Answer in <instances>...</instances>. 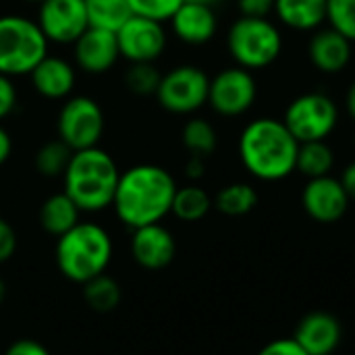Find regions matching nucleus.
<instances>
[{
    "label": "nucleus",
    "mask_w": 355,
    "mask_h": 355,
    "mask_svg": "<svg viewBox=\"0 0 355 355\" xmlns=\"http://www.w3.org/2000/svg\"><path fill=\"white\" fill-rule=\"evenodd\" d=\"M339 181H341V185H343L345 193L349 196V200L355 202V160L345 166V171H343V175H341V179H339Z\"/></svg>",
    "instance_id": "38"
},
{
    "label": "nucleus",
    "mask_w": 355,
    "mask_h": 355,
    "mask_svg": "<svg viewBox=\"0 0 355 355\" xmlns=\"http://www.w3.org/2000/svg\"><path fill=\"white\" fill-rule=\"evenodd\" d=\"M10 154H12V137L0 123V166L10 158Z\"/></svg>",
    "instance_id": "39"
},
{
    "label": "nucleus",
    "mask_w": 355,
    "mask_h": 355,
    "mask_svg": "<svg viewBox=\"0 0 355 355\" xmlns=\"http://www.w3.org/2000/svg\"><path fill=\"white\" fill-rule=\"evenodd\" d=\"M121 58L116 31L87 27L75 42H73V60L83 73L89 75H104L108 73L116 60Z\"/></svg>",
    "instance_id": "14"
},
{
    "label": "nucleus",
    "mask_w": 355,
    "mask_h": 355,
    "mask_svg": "<svg viewBox=\"0 0 355 355\" xmlns=\"http://www.w3.org/2000/svg\"><path fill=\"white\" fill-rule=\"evenodd\" d=\"M283 123L300 144L322 141L337 129L339 106L329 94L306 92L289 102Z\"/></svg>",
    "instance_id": "7"
},
{
    "label": "nucleus",
    "mask_w": 355,
    "mask_h": 355,
    "mask_svg": "<svg viewBox=\"0 0 355 355\" xmlns=\"http://www.w3.org/2000/svg\"><path fill=\"white\" fill-rule=\"evenodd\" d=\"M37 25L50 44H73L87 27L83 0H42L37 4Z\"/></svg>",
    "instance_id": "12"
},
{
    "label": "nucleus",
    "mask_w": 355,
    "mask_h": 355,
    "mask_svg": "<svg viewBox=\"0 0 355 355\" xmlns=\"http://www.w3.org/2000/svg\"><path fill=\"white\" fill-rule=\"evenodd\" d=\"M333 166H335V152L327 144V139L300 144L297 160H295L297 173H302L308 179H316V177L331 175Z\"/></svg>",
    "instance_id": "23"
},
{
    "label": "nucleus",
    "mask_w": 355,
    "mask_h": 355,
    "mask_svg": "<svg viewBox=\"0 0 355 355\" xmlns=\"http://www.w3.org/2000/svg\"><path fill=\"white\" fill-rule=\"evenodd\" d=\"M17 243H19V239H17L15 227L6 218L0 216V264L8 262L15 256Z\"/></svg>",
    "instance_id": "33"
},
{
    "label": "nucleus",
    "mask_w": 355,
    "mask_h": 355,
    "mask_svg": "<svg viewBox=\"0 0 355 355\" xmlns=\"http://www.w3.org/2000/svg\"><path fill=\"white\" fill-rule=\"evenodd\" d=\"M196 2H204V4H210V6H214V4H220V2H225V0H196Z\"/></svg>",
    "instance_id": "42"
},
{
    "label": "nucleus",
    "mask_w": 355,
    "mask_h": 355,
    "mask_svg": "<svg viewBox=\"0 0 355 355\" xmlns=\"http://www.w3.org/2000/svg\"><path fill=\"white\" fill-rule=\"evenodd\" d=\"M89 27L119 31V27L133 15L129 0H83Z\"/></svg>",
    "instance_id": "26"
},
{
    "label": "nucleus",
    "mask_w": 355,
    "mask_h": 355,
    "mask_svg": "<svg viewBox=\"0 0 355 355\" xmlns=\"http://www.w3.org/2000/svg\"><path fill=\"white\" fill-rule=\"evenodd\" d=\"M83 300L94 312L108 314L121 304V285L108 275H98L83 283Z\"/></svg>",
    "instance_id": "27"
},
{
    "label": "nucleus",
    "mask_w": 355,
    "mask_h": 355,
    "mask_svg": "<svg viewBox=\"0 0 355 355\" xmlns=\"http://www.w3.org/2000/svg\"><path fill=\"white\" fill-rule=\"evenodd\" d=\"M241 17H268L275 10V0H235Z\"/></svg>",
    "instance_id": "34"
},
{
    "label": "nucleus",
    "mask_w": 355,
    "mask_h": 355,
    "mask_svg": "<svg viewBox=\"0 0 355 355\" xmlns=\"http://www.w3.org/2000/svg\"><path fill=\"white\" fill-rule=\"evenodd\" d=\"M300 141L287 125L272 116L250 121L239 135V158L245 171L260 181H281L295 173Z\"/></svg>",
    "instance_id": "2"
},
{
    "label": "nucleus",
    "mask_w": 355,
    "mask_h": 355,
    "mask_svg": "<svg viewBox=\"0 0 355 355\" xmlns=\"http://www.w3.org/2000/svg\"><path fill=\"white\" fill-rule=\"evenodd\" d=\"M106 129L102 106L92 96H69L56 116V133L73 152L100 144Z\"/></svg>",
    "instance_id": "8"
},
{
    "label": "nucleus",
    "mask_w": 355,
    "mask_h": 355,
    "mask_svg": "<svg viewBox=\"0 0 355 355\" xmlns=\"http://www.w3.org/2000/svg\"><path fill=\"white\" fill-rule=\"evenodd\" d=\"M349 202L352 200L345 193L341 181L331 175L308 179L302 191V206L306 214L322 225L341 220L349 208Z\"/></svg>",
    "instance_id": "13"
},
{
    "label": "nucleus",
    "mask_w": 355,
    "mask_h": 355,
    "mask_svg": "<svg viewBox=\"0 0 355 355\" xmlns=\"http://www.w3.org/2000/svg\"><path fill=\"white\" fill-rule=\"evenodd\" d=\"M71 156H73V150L56 137L37 148L33 164L42 177H62Z\"/></svg>",
    "instance_id": "28"
},
{
    "label": "nucleus",
    "mask_w": 355,
    "mask_h": 355,
    "mask_svg": "<svg viewBox=\"0 0 355 355\" xmlns=\"http://www.w3.org/2000/svg\"><path fill=\"white\" fill-rule=\"evenodd\" d=\"M112 258V239L96 223H77L56 241V266L73 283L104 275Z\"/></svg>",
    "instance_id": "4"
},
{
    "label": "nucleus",
    "mask_w": 355,
    "mask_h": 355,
    "mask_svg": "<svg viewBox=\"0 0 355 355\" xmlns=\"http://www.w3.org/2000/svg\"><path fill=\"white\" fill-rule=\"evenodd\" d=\"M4 297H6V285H4V281L0 279V306H2V302H4Z\"/></svg>",
    "instance_id": "41"
},
{
    "label": "nucleus",
    "mask_w": 355,
    "mask_h": 355,
    "mask_svg": "<svg viewBox=\"0 0 355 355\" xmlns=\"http://www.w3.org/2000/svg\"><path fill=\"white\" fill-rule=\"evenodd\" d=\"M258 355H308L295 339H277L260 349Z\"/></svg>",
    "instance_id": "35"
},
{
    "label": "nucleus",
    "mask_w": 355,
    "mask_h": 355,
    "mask_svg": "<svg viewBox=\"0 0 355 355\" xmlns=\"http://www.w3.org/2000/svg\"><path fill=\"white\" fill-rule=\"evenodd\" d=\"M23 2H27V4H40L42 0H23Z\"/></svg>",
    "instance_id": "43"
},
{
    "label": "nucleus",
    "mask_w": 355,
    "mask_h": 355,
    "mask_svg": "<svg viewBox=\"0 0 355 355\" xmlns=\"http://www.w3.org/2000/svg\"><path fill=\"white\" fill-rule=\"evenodd\" d=\"M168 23L175 37L189 46H204L218 31V17L214 6L196 0H185Z\"/></svg>",
    "instance_id": "16"
},
{
    "label": "nucleus",
    "mask_w": 355,
    "mask_h": 355,
    "mask_svg": "<svg viewBox=\"0 0 355 355\" xmlns=\"http://www.w3.org/2000/svg\"><path fill=\"white\" fill-rule=\"evenodd\" d=\"M345 110L352 116V121H355V81L349 85L347 96H345Z\"/></svg>",
    "instance_id": "40"
},
{
    "label": "nucleus",
    "mask_w": 355,
    "mask_h": 355,
    "mask_svg": "<svg viewBox=\"0 0 355 355\" xmlns=\"http://www.w3.org/2000/svg\"><path fill=\"white\" fill-rule=\"evenodd\" d=\"M352 44L345 35H341L333 27H320L314 31L308 44V56L316 71L324 75H337L347 69L352 62Z\"/></svg>",
    "instance_id": "18"
},
{
    "label": "nucleus",
    "mask_w": 355,
    "mask_h": 355,
    "mask_svg": "<svg viewBox=\"0 0 355 355\" xmlns=\"http://www.w3.org/2000/svg\"><path fill=\"white\" fill-rule=\"evenodd\" d=\"M177 254V243L173 233L160 223L133 229L131 235V256L146 270L166 268Z\"/></svg>",
    "instance_id": "15"
},
{
    "label": "nucleus",
    "mask_w": 355,
    "mask_h": 355,
    "mask_svg": "<svg viewBox=\"0 0 355 355\" xmlns=\"http://www.w3.org/2000/svg\"><path fill=\"white\" fill-rule=\"evenodd\" d=\"M227 50L237 67L262 71L283 52V33L268 17H239L227 31Z\"/></svg>",
    "instance_id": "5"
},
{
    "label": "nucleus",
    "mask_w": 355,
    "mask_h": 355,
    "mask_svg": "<svg viewBox=\"0 0 355 355\" xmlns=\"http://www.w3.org/2000/svg\"><path fill=\"white\" fill-rule=\"evenodd\" d=\"M341 322L329 312H312L302 318L295 341L308 355H331L341 343Z\"/></svg>",
    "instance_id": "19"
},
{
    "label": "nucleus",
    "mask_w": 355,
    "mask_h": 355,
    "mask_svg": "<svg viewBox=\"0 0 355 355\" xmlns=\"http://www.w3.org/2000/svg\"><path fill=\"white\" fill-rule=\"evenodd\" d=\"M181 141H183L185 150L189 152V156L208 158L214 154V150L218 146V135L210 121H206L202 116H191L181 129Z\"/></svg>",
    "instance_id": "25"
},
{
    "label": "nucleus",
    "mask_w": 355,
    "mask_h": 355,
    "mask_svg": "<svg viewBox=\"0 0 355 355\" xmlns=\"http://www.w3.org/2000/svg\"><path fill=\"white\" fill-rule=\"evenodd\" d=\"M258 98V83L252 71L243 67H229L210 77L208 104L210 108L225 116L235 119L245 114Z\"/></svg>",
    "instance_id": "10"
},
{
    "label": "nucleus",
    "mask_w": 355,
    "mask_h": 355,
    "mask_svg": "<svg viewBox=\"0 0 355 355\" xmlns=\"http://www.w3.org/2000/svg\"><path fill=\"white\" fill-rule=\"evenodd\" d=\"M162 73L156 69L154 62H129L125 75H123V83L125 87L135 94V96H156V89L160 85Z\"/></svg>",
    "instance_id": "29"
},
{
    "label": "nucleus",
    "mask_w": 355,
    "mask_h": 355,
    "mask_svg": "<svg viewBox=\"0 0 355 355\" xmlns=\"http://www.w3.org/2000/svg\"><path fill=\"white\" fill-rule=\"evenodd\" d=\"M206 175V158L202 156H189L185 162V177L189 181H200Z\"/></svg>",
    "instance_id": "37"
},
{
    "label": "nucleus",
    "mask_w": 355,
    "mask_h": 355,
    "mask_svg": "<svg viewBox=\"0 0 355 355\" xmlns=\"http://www.w3.org/2000/svg\"><path fill=\"white\" fill-rule=\"evenodd\" d=\"M121 171L116 160L100 146L73 152L62 175V191L81 212H102L112 206Z\"/></svg>",
    "instance_id": "3"
},
{
    "label": "nucleus",
    "mask_w": 355,
    "mask_h": 355,
    "mask_svg": "<svg viewBox=\"0 0 355 355\" xmlns=\"http://www.w3.org/2000/svg\"><path fill=\"white\" fill-rule=\"evenodd\" d=\"M256 204H258V191H256V187L250 185V183H241V181L225 185L216 193V198H214L216 210L220 214L233 216V218L250 214L256 208Z\"/></svg>",
    "instance_id": "24"
},
{
    "label": "nucleus",
    "mask_w": 355,
    "mask_h": 355,
    "mask_svg": "<svg viewBox=\"0 0 355 355\" xmlns=\"http://www.w3.org/2000/svg\"><path fill=\"white\" fill-rule=\"evenodd\" d=\"M50 42L35 19L25 15L0 17V73L6 77L29 75L48 54Z\"/></svg>",
    "instance_id": "6"
},
{
    "label": "nucleus",
    "mask_w": 355,
    "mask_h": 355,
    "mask_svg": "<svg viewBox=\"0 0 355 355\" xmlns=\"http://www.w3.org/2000/svg\"><path fill=\"white\" fill-rule=\"evenodd\" d=\"M31 87L46 100H67L73 96L77 73L75 64L62 56L46 54L29 73Z\"/></svg>",
    "instance_id": "17"
},
{
    "label": "nucleus",
    "mask_w": 355,
    "mask_h": 355,
    "mask_svg": "<svg viewBox=\"0 0 355 355\" xmlns=\"http://www.w3.org/2000/svg\"><path fill=\"white\" fill-rule=\"evenodd\" d=\"M79 206L64 191L48 196L40 206V225L48 235L54 237H60L67 231H71L79 223Z\"/></svg>",
    "instance_id": "21"
},
{
    "label": "nucleus",
    "mask_w": 355,
    "mask_h": 355,
    "mask_svg": "<svg viewBox=\"0 0 355 355\" xmlns=\"http://www.w3.org/2000/svg\"><path fill=\"white\" fill-rule=\"evenodd\" d=\"M210 77L196 64H179L166 71L156 89V102L171 114H193L208 104Z\"/></svg>",
    "instance_id": "9"
},
{
    "label": "nucleus",
    "mask_w": 355,
    "mask_h": 355,
    "mask_svg": "<svg viewBox=\"0 0 355 355\" xmlns=\"http://www.w3.org/2000/svg\"><path fill=\"white\" fill-rule=\"evenodd\" d=\"M329 0H275L277 19L293 31H316L327 21Z\"/></svg>",
    "instance_id": "20"
},
{
    "label": "nucleus",
    "mask_w": 355,
    "mask_h": 355,
    "mask_svg": "<svg viewBox=\"0 0 355 355\" xmlns=\"http://www.w3.org/2000/svg\"><path fill=\"white\" fill-rule=\"evenodd\" d=\"M4 355H50V352L33 339H19L4 352Z\"/></svg>",
    "instance_id": "36"
},
{
    "label": "nucleus",
    "mask_w": 355,
    "mask_h": 355,
    "mask_svg": "<svg viewBox=\"0 0 355 355\" xmlns=\"http://www.w3.org/2000/svg\"><path fill=\"white\" fill-rule=\"evenodd\" d=\"M185 0H129V6H131V12L137 17L166 23L171 21V17L177 12V8Z\"/></svg>",
    "instance_id": "31"
},
{
    "label": "nucleus",
    "mask_w": 355,
    "mask_h": 355,
    "mask_svg": "<svg viewBox=\"0 0 355 355\" xmlns=\"http://www.w3.org/2000/svg\"><path fill=\"white\" fill-rule=\"evenodd\" d=\"M212 206L214 198H210V193L204 187L191 183L185 187H177L171 214H175L183 223H198L212 210Z\"/></svg>",
    "instance_id": "22"
},
{
    "label": "nucleus",
    "mask_w": 355,
    "mask_h": 355,
    "mask_svg": "<svg viewBox=\"0 0 355 355\" xmlns=\"http://www.w3.org/2000/svg\"><path fill=\"white\" fill-rule=\"evenodd\" d=\"M121 58L127 62H156L168 44L164 23L131 15L116 31Z\"/></svg>",
    "instance_id": "11"
},
{
    "label": "nucleus",
    "mask_w": 355,
    "mask_h": 355,
    "mask_svg": "<svg viewBox=\"0 0 355 355\" xmlns=\"http://www.w3.org/2000/svg\"><path fill=\"white\" fill-rule=\"evenodd\" d=\"M177 191L175 177L160 164H135L121 173L112 208L119 220L133 229L162 223L171 214Z\"/></svg>",
    "instance_id": "1"
},
{
    "label": "nucleus",
    "mask_w": 355,
    "mask_h": 355,
    "mask_svg": "<svg viewBox=\"0 0 355 355\" xmlns=\"http://www.w3.org/2000/svg\"><path fill=\"white\" fill-rule=\"evenodd\" d=\"M327 21L329 27L337 29L349 42H355V0H329Z\"/></svg>",
    "instance_id": "30"
},
{
    "label": "nucleus",
    "mask_w": 355,
    "mask_h": 355,
    "mask_svg": "<svg viewBox=\"0 0 355 355\" xmlns=\"http://www.w3.org/2000/svg\"><path fill=\"white\" fill-rule=\"evenodd\" d=\"M19 104V92L12 83V77H6L0 73V123L15 112Z\"/></svg>",
    "instance_id": "32"
}]
</instances>
